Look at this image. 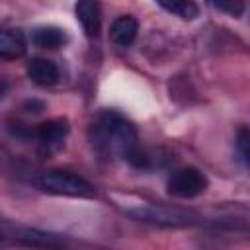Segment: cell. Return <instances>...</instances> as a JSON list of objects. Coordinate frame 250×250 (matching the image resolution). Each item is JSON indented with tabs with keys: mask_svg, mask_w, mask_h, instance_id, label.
<instances>
[{
	"mask_svg": "<svg viewBox=\"0 0 250 250\" xmlns=\"http://www.w3.org/2000/svg\"><path fill=\"white\" fill-rule=\"evenodd\" d=\"M90 139L104 156H125L137 148V131L123 115L102 111L90 125Z\"/></svg>",
	"mask_w": 250,
	"mask_h": 250,
	"instance_id": "6da1fadb",
	"label": "cell"
},
{
	"mask_svg": "<svg viewBox=\"0 0 250 250\" xmlns=\"http://www.w3.org/2000/svg\"><path fill=\"white\" fill-rule=\"evenodd\" d=\"M27 76L39 86H53L59 82L61 72L53 61L43 59V57H35L27 62Z\"/></svg>",
	"mask_w": 250,
	"mask_h": 250,
	"instance_id": "ba28073f",
	"label": "cell"
},
{
	"mask_svg": "<svg viewBox=\"0 0 250 250\" xmlns=\"http://www.w3.org/2000/svg\"><path fill=\"white\" fill-rule=\"evenodd\" d=\"M213 6L221 12H227L230 16H240L244 12V2L238 0H227V2H213Z\"/></svg>",
	"mask_w": 250,
	"mask_h": 250,
	"instance_id": "4fadbf2b",
	"label": "cell"
},
{
	"mask_svg": "<svg viewBox=\"0 0 250 250\" xmlns=\"http://www.w3.org/2000/svg\"><path fill=\"white\" fill-rule=\"evenodd\" d=\"M137 31H139V23L133 16H119L113 23H111V29H109V37L115 45L119 47H127L135 41L137 37Z\"/></svg>",
	"mask_w": 250,
	"mask_h": 250,
	"instance_id": "30bf717a",
	"label": "cell"
},
{
	"mask_svg": "<svg viewBox=\"0 0 250 250\" xmlns=\"http://www.w3.org/2000/svg\"><path fill=\"white\" fill-rule=\"evenodd\" d=\"M68 121L64 117H55V119H49L45 123H41L37 129H35V137L39 139L41 146L49 150L53 148H59L61 143L64 141V137L68 135Z\"/></svg>",
	"mask_w": 250,
	"mask_h": 250,
	"instance_id": "8992f818",
	"label": "cell"
},
{
	"mask_svg": "<svg viewBox=\"0 0 250 250\" xmlns=\"http://www.w3.org/2000/svg\"><path fill=\"white\" fill-rule=\"evenodd\" d=\"M209 182H207V176L193 168V166H188V168H180L176 170L170 180H168V193L172 197H180V199H191L199 193H203L207 189Z\"/></svg>",
	"mask_w": 250,
	"mask_h": 250,
	"instance_id": "277c9868",
	"label": "cell"
},
{
	"mask_svg": "<svg viewBox=\"0 0 250 250\" xmlns=\"http://www.w3.org/2000/svg\"><path fill=\"white\" fill-rule=\"evenodd\" d=\"M25 35L18 27L0 29V61H16L25 55Z\"/></svg>",
	"mask_w": 250,
	"mask_h": 250,
	"instance_id": "52a82bcc",
	"label": "cell"
},
{
	"mask_svg": "<svg viewBox=\"0 0 250 250\" xmlns=\"http://www.w3.org/2000/svg\"><path fill=\"white\" fill-rule=\"evenodd\" d=\"M160 8H164L166 12L182 18V20H193L199 16V8L195 2L191 0H172V2H166V0H160L158 2Z\"/></svg>",
	"mask_w": 250,
	"mask_h": 250,
	"instance_id": "7c38bea8",
	"label": "cell"
},
{
	"mask_svg": "<svg viewBox=\"0 0 250 250\" xmlns=\"http://www.w3.org/2000/svg\"><path fill=\"white\" fill-rule=\"evenodd\" d=\"M6 92H8V82L4 78H0V100L6 96Z\"/></svg>",
	"mask_w": 250,
	"mask_h": 250,
	"instance_id": "9a60e30c",
	"label": "cell"
},
{
	"mask_svg": "<svg viewBox=\"0 0 250 250\" xmlns=\"http://www.w3.org/2000/svg\"><path fill=\"white\" fill-rule=\"evenodd\" d=\"M76 18L88 37H96L102 27V16H100V4L94 0H80L74 6Z\"/></svg>",
	"mask_w": 250,
	"mask_h": 250,
	"instance_id": "9c48e42d",
	"label": "cell"
},
{
	"mask_svg": "<svg viewBox=\"0 0 250 250\" xmlns=\"http://www.w3.org/2000/svg\"><path fill=\"white\" fill-rule=\"evenodd\" d=\"M127 213L135 217L137 221L160 225V227H186L195 223L193 217L180 209H168V207H156V205H137L127 207Z\"/></svg>",
	"mask_w": 250,
	"mask_h": 250,
	"instance_id": "3957f363",
	"label": "cell"
},
{
	"mask_svg": "<svg viewBox=\"0 0 250 250\" xmlns=\"http://www.w3.org/2000/svg\"><path fill=\"white\" fill-rule=\"evenodd\" d=\"M248 139H250V135H248V129H240V133H238V139H236V145H238V150H240V156H242V160H244V164H248V158H250V150H248Z\"/></svg>",
	"mask_w": 250,
	"mask_h": 250,
	"instance_id": "5bb4252c",
	"label": "cell"
},
{
	"mask_svg": "<svg viewBox=\"0 0 250 250\" xmlns=\"http://www.w3.org/2000/svg\"><path fill=\"white\" fill-rule=\"evenodd\" d=\"M31 41L33 45L41 47V49H59L66 43V33L61 29V27H55V25H43V27H37L31 35Z\"/></svg>",
	"mask_w": 250,
	"mask_h": 250,
	"instance_id": "8fae6325",
	"label": "cell"
},
{
	"mask_svg": "<svg viewBox=\"0 0 250 250\" xmlns=\"http://www.w3.org/2000/svg\"><path fill=\"white\" fill-rule=\"evenodd\" d=\"M14 240L23 244V246H31V248H45V250H59L64 246V240L53 232H45V230H37V229H16L14 230Z\"/></svg>",
	"mask_w": 250,
	"mask_h": 250,
	"instance_id": "5b68a950",
	"label": "cell"
},
{
	"mask_svg": "<svg viewBox=\"0 0 250 250\" xmlns=\"http://www.w3.org/2000/svg\"><path fill=\"white\" fill-rule=\"evenodd\" d=\"M37 186L47 193L68 197H92L96 193L90 182L68 170H47L37 178Z\"/></svg>",
	"mask_w": 250,
	"mask_h": 250,
	"instance_id": "7a4b0ae2",
	"label": "cell"
}]
</instances>
